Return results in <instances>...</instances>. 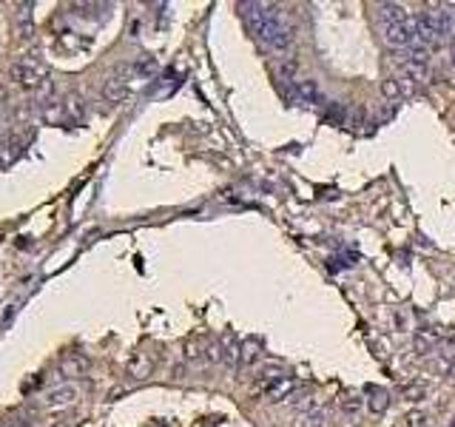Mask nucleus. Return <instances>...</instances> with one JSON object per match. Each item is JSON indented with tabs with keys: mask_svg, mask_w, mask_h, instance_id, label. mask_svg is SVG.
<instances>
[{
	"mask_svg": "<svg viewBox=\"0 0 455 427\" xmlns=\"http://www.w3.org/2000/svg\"><path fill=\"white\" fill-rule=\"evenodd\" d=\"M365 408H367V399H362V393H356V390L342 393V410H345L347 427H358V424H362Z\"/></svg>",
	"mask_w": 455,
	"mask_h": 427,
	"instance_id": "nucleus-4",
	"label": "nucleus"
},
{
	"mask_svg": "<svg viewBox=\"0 0 455 427\" xmlns=\"http://www.w3.org/2000/svg\"><path fill=\"white\" fill-rule=\"evenodd\" d=\"M293 97L299 103H307V106H313V103H325V94L319 88L316 80H293Z\"/></svg>",
	"mask_w": 455,
	"mask_h": 427,
	"instance_id": "nucleus-6",
	"label": "nucleus"
},
{
	"mask_svg": "<svg viewBox=\"0 0 455 427\" xmlns=\"http://www.w3.org/2000/svg\"><path fill=\"white\" fill-rule=\"evenodd\" d=\"M407 427H429V416H427L424 410L407 413Z\"/></svg>",
	"mask_w": 455,
	"mask_h": 427,
	"instance_id": "nucleus-13",
	"label": "nucleus"
},
{
	"mask_svg": "<svg viewBox=\"0 0 455 427\" xmlns=\"http://www.w3.org/2000/svg\"><path fill=\"white\" fill-rule=\"evenodd\" d=\"M134 75H137L134 63L117 66L114 75H108V80L103 83V97H106L108 103H123V100L128 97V83H131Z\"/></svg>",
	"mask_w": 455,
	"mask_h": 427,
	"instance_id": "nucleus-2",
	"label": "nucleus"
},
{
	"mask_svg": "<svg viewBox=\"0 0 455 427\" xmlns=\"http://www.w3.org/2000/svg\"><path fill=\"white\" fill-rule=\"evenodd\" d=\"M259 362V342L256 339H245V345L239 348V365L242 368H251Z\"/></svg>",
	"mask_w": 455,
	"mask_h": 427,
	"instance_id": "nucleus-10",
	"label": "nucleus"
},
{
	"mask_svg": "<svg viewBox=\"0 0 455 427\" xmlns=\"http://www.w3.org/2000/svg\"><path fill=\"white\" fill-rule=\"evenodd\" d=\"M381 94H385V100H401L404 94H401V86H398V77H387L385 83H381Z\"/></svg>",
	"mask_w": 455,
	"mask_h": 427,
	"instance_id": "nucleus-12",
	"label": "nucleus"
},
{
	"mask_svg": "<svg viewBox=\"0 0 455 427\" xmlns=\"http://www.w3.org/2000/svg\"><path fill=\"white\" fill-rule=\"evenodd\" d=\"M367 393V408H370V413H376V416H381L387 408H390V393L385 390V388H367L365 390Z\"/></svg>",
	"mask_w": 455,
	"mask_h": 427,
	"instance_id": "nucleus-8",
	"label": "nucleus"
},
{
	"mask_svg": "<svg viewBox=\"0 0 455 427\" xmlns=\"http://www.w3.org/2000/svg\"><path fill=\"white\" fill-rule=\"evenodd\" d=\"M433 345H436V336H429V334H418V336H416V350H418L421 356L433 350Z\"/></svg>",
	"mask_w": 455,
	"mask_h": 427,
	"instance_id": "nucleus-14",
	"label": "nucleus"
},
{
	"mask_svg": "<svg viewBox=\"0 0 455 427\" xmlns=\"http://www.w3.org/2000/svg\"><path fill=\"white\" fill-rule=\"evenodd\" d=\"M427 396V388L424 385H407L404 388V399H410V401H421Z\"/></svg>",
	"mask_w": 455,
	"mask_h": 427,
	"instance_id": "nucleus-16",
	"label": "nucleus"
},
{
	"mask_svg": "<svg viewBox=\"0 0 455 427\" xmlns=\"http://www.w3.org/2000/svg\"><path fill=\"white\" fill-rule=\"evenodd\" d=\"M293 75H296V60H282L279 63V77L282 80H296Z\"/></svg>",
	"mask_w": 455,
	"mask_h": 427,
	"instance_id": "nucleus-15",
	"label": "nucleus"
},
{
	"mask_svg": "<svg viewBox=\"0 0 455 427\" xmlns=\"http://www.w3.org/2000/svg\"><path fill=\"white\" fill-rule=\"evenodd\" d=\"M325 424H327V410L325 408H316V410H310V413H302L296 427H325Z\"/></svg>",
	"mask_w": 455,
	"mask_h": 427,
	"instance_id": "nucleus-11",
	"label": "nucleus"
},
{
	"mask_svg": "<svg viewBox=\"0 0 455 427\" xmlns=\"http://www.w3.org/2000/svg\"><path fill=\"white\" fill-rule=\"evenodd\" d=\"M262 6H256V12H259ZM256 35H259V40H265L271 49H276V52H284L287 46L293 43V32H291V26H284V20L279 17V15H265V12H259L256 15Z\"/></svg>",
	"mask_w": 455,
	"mask_h": 427,
	"instance_id": "nucleus-1",
	"label": "nucleus"
},
{
	"mask_svg": "<svg viewBox=\"0 0 455 427\" xmlns=\"http://www.w3.org/2000/svg\"><path fill=\"white\" fill-rule=\"evenodd\" d=\"M378 17L385 26H393V23H407L410 20V15L404 12V6L398 3H378Z\"/></svg>",
	"mask_w": 455,
	"mask_h": 427,
	"instance_id": "nucleus-9",
	"label": "nucleus"
},
{
	"mask_svg": "<svg viewBox=\"0 0 455 427\" xmlns=\"http://www.w3.org/2000/svg\"><path fill=\"white\" fill-rule=\"evenodd\" d=\"M265 393H268L273 401H293V399L299 396V382H296V379L287 376V379H282V382L271 385Z\"/></svg>",
	"mask_w": 455,
	"mask_h": 427,
	"instance_id": "nucleus-7",
	"label": "nucleus"
},
{
	"mask_svg": "<svg viewBox=\"0 0 455 427\" xmlns=\"http://www.w3.org/2000/svg\"><path fill=\"white\" fill-rule=\"evenodd\" d=\"M12 80L20 86V88H37L43 83V68L35 57H23L12 66Z\"/></svg>",
	"mask_w": 455,
	"mask_h": 427,
	"instance_id": "nucleus-3",
	"label": "nucleus"
},
{
	"mask_svg": "<svg viewBox=\"0 0 455 427\" xmlns=\"http://www.w3.org/2000/svg\"><path fill=\"white\" fill-rule=\"evenodd\" d=\"M77 396H80V390L75 385H57L43 396V401H46V408H68L77 401Z\"/></svg>",
	"mask_w": 455,
	"mask_h": 427,
	"instance_id": "nucleus-5",
	"label": "nucleus"
},
{
	"mask_svg": "<svg viewBox=\"0 0 455 427\" xmlns=\"http://www.w3.org/2000/svg\"><path fill=\"white\" fill-rule=\"evenodd\" d=\"M452 427H455V419H452Z\"/></svg>",
	"mask_w": 455,
	"mask_h": 427,
	"instance_id": "nucleus-18",
	"label": "nucleus"
},
{
	"mask_svg": "<svg viewBox=\"0 0 455 427\" xmlns=\"http://www.w3.org/2000/svg\"><path fill=\"white\" fill-rule=\"evenodd\" d=\"M0 126H3V114H0Z\"/></svg>",
	"mask_w": 455,
	"mask_h": 427,
	"instance_id": "nucleus-17",
	"label": "nucleus"
}]
</instances>
